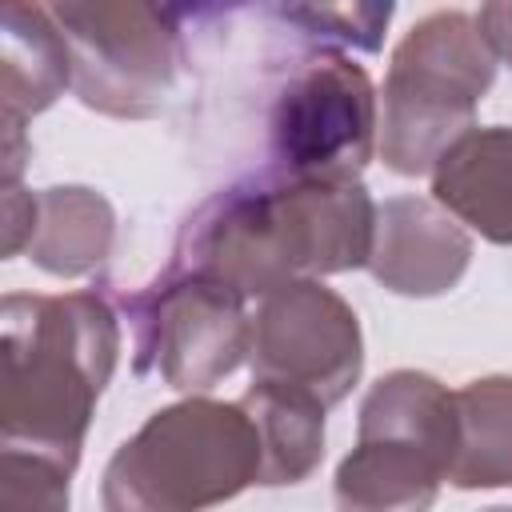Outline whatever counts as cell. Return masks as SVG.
Wrapping results in <instances>:
<instances>
[{
	"label": "cell",
	"instance_id": "1",
	"mask_svg": "<svg viewBox=\"0 0 512 512\" xmlns=\"http://www.w3.org/2000/svg\"><path fill=\"white\" fill-rule=\"evenodd\" d=\"M376 200L360 180L320 184L292 176H252L192 212L172 268L208 276L264 300L292 280L368 268Z\"/></svg>",
	"mask_w": 512,
	"mask_h": 512
},
{
	"label": "cell",
	"instance_id": "2",
	"mask_svg": "<svg viewBox=\"0 0 512 512\" xmlns=\"http://www.w3.org/2000/svg\"><path fill=\"white\" fill-rule=\"evenodd\" d=\"M0 328V444L76 472L96 400L120 356L112 304L96 292H8Z\"/></svg>",
	"mask_w": 512,
	"mask_h": 512
},
{
	"label": "cell",
	"instance_id": "3",
	"mask_svg": "<svg viewBox=\"0 0 512 512\" xmlns=\"http://www.w3.org/2000/svg\"><path fill=\"white\" fill-rule=\"evenodd\" d=\"M260 484V436L240 400L188 396L152 412L108 460L104 512H204Z\"/></svg>",
	"mask_w": 512,
	"mask_h": 512
},
{
	"label": "cell",
	"instance_id": "4",
	"mask_svg": "<svg viewBox=\"0 0 512 512\" xmlns=\"http://www.w3.org/2000/svg\"><path fill=\"white\" fill-rule=\"evenodd\" d=\"M496 52L476 16L432 12L392 48L380 112V160L396 176H424L476 128V104L496 80Z\"/></svg>",
	"mask_w": 512,
	"mask_h": 512
},
{
	"label": "cell",
	"instance_id": "5",
	"mask_svg": "<svg viewBox=\"0 0 512 512\" xmlns=\"http://www.w3.org/2000/svg\"><path fill=\"white\" fill-rule=\"evenodd\" d=\"M456 460V396L428 372L380 376L356 416V444L340 460V512H428Z\"/></svg>",
	"mask_w": 512,
	"mask_h": 512
},
{
	"label": "cell",
	"instance_id": "6",
	"mask_svg": "<svg viewBox=\"0 0 512 512\" xmlns=\"http://www.w3.org/2000/svg\"><path fill=\"white\" fill-rule=\"evenodd\" d=\"M72 60V92L116 120L156 116L176 84L184 44L176 12L124 0L48 4Z\"/></svg>",
	"mask_w": 512,
	"mask_h": 512
},
{
	"label": "cell",
	"instance_id": "7",
	"mask_svg": "<svg viewBox=\"0 0 512 512\" xmlns=\"http://www.w3.org/2000/svg\"><path fill=\"white\" fill-rule=\"evenodd\" d=\"M136 332V372H160L176 392H208L248 360L252 316L220 280L172 268L120 300Z\"/></svg>",
	"mask_w": 512,
	"mask_h": 512
},
{
	"label": "cell",
	"instance_id": "8",
	"mask_svg": "<svg viewBox=\"0 0 512 512\" xmlns=\"http://www.w3.org/2000/svg\"><path fill=\"white\" fill-rule=\"evenodd\" d=\"M380 136L376 88L344 52H320L276 96L272 156L280 176L352 184L368 168Z\"/></svg>",
	"mask_w": 512,
	"mask_h": 512
},
{
	"label": "cell",
	"instance_id": "9",
	"mask_svg": "<svg viewBox=\"0 0 512 512\" xmlns=\"http://www.w3.org/2000/svg\"><path fill=\"white\" fill-rule=\"evenodd\" d=\"M252 380L288 384L340 404L364 368V336L352 304L320 280H292L268 292L252 316Z\"/></svg>",
	"mask_w": 512,
	"mask_h": 512
},
{
	"label": "cell",
	"instance_id": "10",
	"mask_svg": "<svg viewBox=\"0 0 512 512\" xmlns=\"http://www.w3.org/2000/svg\"><path fill=\"white\" fill-rule=\"evenodd\" d=\"M472 264L468 228L428 196H392L376 204L368 272L396 296H440Z\"/></svg>",
	"mask_w": 512,
	"mask_h": 512
},
{
	"label": "cell",
	"instance_id": "11",
	"mask_svg": "<svg viewBox=\"0 0 512 512\" xmlns=\"http://www.w3.org/2000/svg\"><path fill=\"white\" fill-rule=\"evenodd\" d=\"M432 200L492 244H512V124L464 132L432 168Z\"/></svg>",
	"mask_w": 512,
	"mask_h": 512
},
{
	"label": "cell",
	"instance_id": "12",
	"mask_svg": "<svg viewBox=\"0 0 512 512\" xmlns=\"http://www.w3.org/2000/svg\"><path fill=\"white\" fill-rule=\"evenodd\" d=\"M72 88L68 44L44 4H8L0 16V116L28 120Z\"/></svg>",
	"mask_w": 512,
	"mask_h": 512
},
{
	"label": "cell",
	"instance_id": "13",
	"mask_svg": "<svg viewBox=\"0 0 512 512\" xmlns=\"http://www.w3.org/2000/svg\"><path fill=\"white\" fill-rule=\"evenodd\" d=\"M116 216L112 204L80 184H60L36 192V228L28 240V260L48 276L76 280L104 264L112 252Z\"/></svg>",
	"mask_w": 512,
	"mask_h": 512
},
{
	"label": "cell",
	"instance_id": "14",
	"mask_svg": "<svg viewBox=\"0 0 512 512\" xmlns=\"http://www.w3.org/2000/svg\"><path fill=\"white\" fill-rule=\"evenodd\" d=\"M260 436V484H304L324 460V404L300 388L252 380L240 396Z\"/></svg>",
	"mask_w": 512,
	"mask_h": 512
},
{
	"label": "cell",
	"instance_id": "15",
	"mask_svg": "<svg viewBox=\"0 0 512 512\" xmlns=\"http://www.w3.org/2000/svg\"><path fill=\"white\" fill-rule=\"evenodd\" d=\"M456 396V488H512V376L468 380Z\"/></svg>",
	"mask_w": 512,
	"mask_h": 512
},
{
	"label": "cell",
	"instance_id": "16",
	"mask_svg": "<svg viewBox=\"0 0 512 512\" xmlns=\"http://www.w3.org/2000/svg\"><path fill=\"white\" fill-rule=\"evenodd\" d=\"M68 476L60 464L4 448L0 452V512H68Z\"/></svg>",
	"mask_w": 512,
	"mask_h": 512
},
{
	"label": "cell",
	"instance_id": "17",
	"mask_svg": "<svg viewBox=\"0 0 512 512\" xmlns=\"http://www.w3.org/2000/svg\"><path fill=\"white\" fill-rule=\"evenodd\" d=\"M280 16L304 24L312 36L356 44V48H380V32L392 20V4H356V8H280Z\"/></svg>",
	"mask_w": 512,
	"mask_h": 512
},
{
	"label": "cell",
	"instance_id": "18",
	"mask_svg": "<svg viewBox=\"0 0 512 512\" xmlns=\"http://www.w3.org/2000/svg\"><path fill=\"white\" fill-rule=\"evenodd\" d=\"M36 228V192H24L20 184H4V256L28 252Z\"/></svg>",
	"mask_w": 512,
	"mask_h": 512
},
{
	"label": "cell",
	"instance_id": "19",
	"mask_svg": "<svg viewBox=\"0 0 512 512\" xmlns=\"http://www.w3.org/2000/svg\"><path fill=\"white\" fill-rule=\"evenodd\" d=\"M476 24L484 32V40L492 44L496 60L512 64V0H496V4H484L476 12Z\"/></svg>",
	"mask_w": 512,
	"mask_h": 512
},
{
	"label": "cell",
	"instance_id": "20",
	"mask_svg": "<svg viewBox=\"0 0 512 512\" xmlns=\"http://www.w3.org/2000/svg\"><path fill=\"white\" fill-rule=\"evenodd\" d=\"M0 124H4V184H20L24 156H28V144H24V120H16V116H0Z\"/></svg>",
	"mask_w": 512,
	"mask_h": 512
},
{
	"label": "cell",
	"instance_id": "21",
	"mask_svg": "<svg viewBox=\"0 0 512 512\" xmlns=\"http://www.w3.org/2000/svg\"><path fill=\"white\" fill-rule=\"evenodd\" d=\"M484 512H512L508 504H496V508H484Z\"/></svg>",
	"mask_w": 512,
	"mask_h": 512
}]
</instances>
